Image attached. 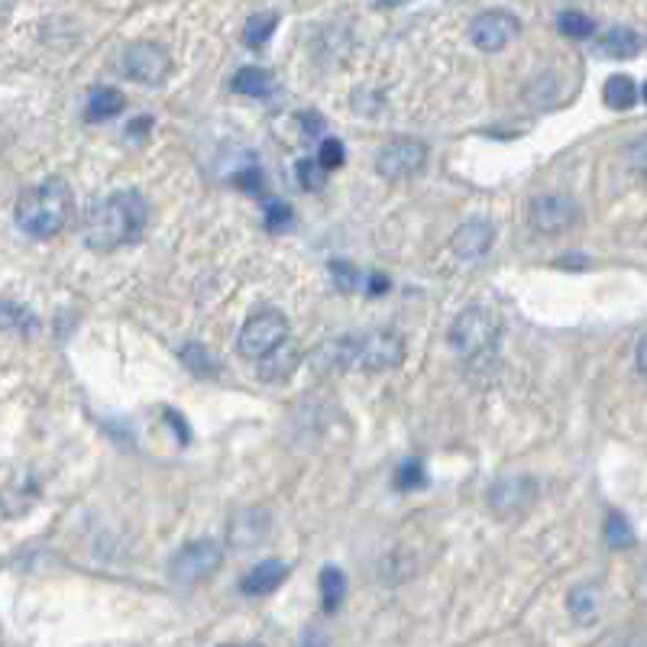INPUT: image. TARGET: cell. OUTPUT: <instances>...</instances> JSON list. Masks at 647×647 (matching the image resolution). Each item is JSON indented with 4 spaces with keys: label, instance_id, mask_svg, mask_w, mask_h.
I'll return each instance as SVG.
<instances>
[{
    "label": "cell",
    "instance_id": "obj_1",
    "mask_svg": "<svg viewBox=\"0 0 647 647\" xmlns=\"http://www.w3.org/2000/svg\"><path fill=\"white\" fill-rule=\"evenodd\" d=\"M402 360H405V343L392 331L331 337L311 353V366L321 373H346V370L382 373L402 366Z\"/></svg>",
    "mask_w": 647,
    "mask_h": 647
},
{
    "label": "cell",
    "instance_id": "obj_2",
    "mask_svg": "<svg viewBox=\"0 0 647 647\" xmlns=\"http://www.w3.org/2000/svg\"><path fill=\"white\" fill-rule=\"evenodd\" d=\"M150 221V201L137 189L111 191L84 214V243L98 253H111L133 243Z\"/></svg>",
    "mask_w": 647,
    "mask_h": 647
},
{
    "label": "cell",
    "instance_id": "obj_3",
    "mask_svg": "<svg viewBox=\"0 0 647 647\" xmlns=\"http://www.w3.org/2000/svg\"><path fill=\"white\" fill-rule=\"evenodd\" d=\"M72 211H75V194L69 189V182L46 179L37 189L20 194L13 214H17V228L23 233H30L33 240H49L65 230V224L72 221Z\"/></svg>",
    "mask_w": 647,
    "mask_h": 647
},
{
    "label": "cell",
    "instance_id": "obj_4",
    "mask_svg": "<svg viewBox=\"0 0 647 647\" xmlns=\"http://www.w3.org/2000/svg\"><path fill=\"white\" fill-rule=\"evenodd\" d=\"M502 334V317L498 311L486 305H469L459 311L447 331V341L454 346V353L463 360H476V356H486L498 343Z\"/></svg>",
    "mask_w": 647,
    "mask_h": 647
},
{
    "label": "cell",
    "instance_id": "obj_5",
    "mask_svg": "<svg viewBox=\"0 0 647 647\" xmlns=\"http://www.w3.org/2000/svg\"><path fill=\"white\" fill-rule=\"evenodd\" d=\"M292 337V327H289V317L275 307H263L256 311L243 327H240V337H236V350L240 356L246 360H256V363H266L272 360L285 343Z\"/></svg>",
    "mask_w": 647,
    "mask_h": 647
},
{
    "label": "cell",
    "instance_id": "obj_6",
    "mask_svg": "<svg viewBox=\"0 0 647 647\" xmlns=\"http://www.w3.org/2000/svg\"><path fill=\"white\" fill-rule=\"evenodd\" d=\"M221 560H224L221 544L211 540V537H198V540L182 544V547L172 554V560H169V576H172V583H179V586H198V583H204L211 573L221 567Z\"/></svg>",
    "mask_w": 647,
    "mask_h": 647
},
{
    "label": "cell",
    "instance_id": "obj_7",
    "mask_svg": "<svg viewBox=\"0 0 647 647\" xmlns=\"http://www.w3.org/2000/svg\"><path fill=\"white\" fill-rule=\"evenodd\" d=\"M576 221H579V204L570 194H540L528 208V224L534 233H544V236H560Z\"/></svg>",
    "mask_w": 647,
    "mask_h": 647
},
{
    "label": "cell",
    "instance_id": "obj_8",
    "mask_svg": "<svg viewBox=\"0 0 647 647\" xmlns=\"http://www.w3.org/2000/svg\"><path fill=\"white\" fill-rule=\"evenodd\" d=\"M427 162V146L421 140H412V137H398L392 143H385L376 155V172L388 182H402L408 175H415L424 169Z\"/></svg>",
    "mask_w": 647,
    "mask_h": 647
},
{
    "label": "cell",
    "instance_id": "obj_9",
    "mask_svg": "<svg viewBox=\"0 0 647 647\" xmlns=\"http://www.w3.org/2000/svg\"><path fill=\"white\" fill-rule=\"evenodd\" d=\"M518 30H522V20L512 10L493 7V10H483L479 17H473L469 42L476 49H483V52H498V49H505L512 39L518 37Z\"/></svg>",
    "mask_w": 647,
    "mask_h": 647
},
{
    "label": "cell",
    "instance_id": "obj_10",
    "mask_svg": "<svg viewBox=\"0 0 647 647\" xmlns=\"http://www.w3.org/2000/svg\"><path fill=\"white\" fill-rule=\"evenodd\" d=\"M123 69H127V75L133 78V81H140V84H162L169 78V72H172V59L155 42H133L123 52Z\"/></svg>",
    "mask_w": 647,
    "mask_h": 647
},
{
    "label": "cell",
    "instance_id": "obj_11",
    "mask_svg": "<svg viewBox=\"0 0 647 647\" xmlns=\"http://www.w3.org/2000/svg\"><path fill=\"white\" fill-rule=\"evenodd\" d=\"M495 243V228L493 221H486V218H469L466 224H459L457 233L451 236V250L457 253L459 260H466V263H476V260H483L489 250H493Z\"/></svg>",
    "mask_w": 647,
    "mask_h": 647
},
{
    "label": "cell",
    "instance_id": "obj_12",
    "mask_svg": "<svg viewBox=\"0 0 647 647\" xmlns=\"http://www.w3.org/2000/svg\"><path fill=\"white\" fill-rule=\"evenodd\" d=\"M292 567L285 560H263L256 564L253 570H246V576L240 579V593L250 596V599H260V596H272L285 579H289Z\"/></svg>",
    "mask_w": 647,
    "mask_h": 647
},
{
    "label": "cell",
    "instance_id": "obj_13",
    "mask_svg": "<svg viewBox=\"0 0 647 647\" xmlns=\"http://www.w3.org/2000/svg\"><path fill=\"white\" fill-rule=\"evenodd\" d=\"M645 42L647 39L631 27H609L603 37L596 39V49L609 59H631L645 49Z\"/></svg>",
    "mask_w": 647,
    "mask_h": 647
},
{
    "label": "cell",
    "instance_id": "obj_14",
    "mask_svg": "<svg viewBox=\"0 0 647 647\" xmlns=\"http://www.w3.org/2000/svg\"><path fill=\"white\" fill-rule=\"evenodd\" d=\"M266 534L269 512H260V508H250V512L236 515L233 525H230V540H233L236 547H256Z\"/></svg>",
    "mask_w": 647,
    "mask_h": 647
},
{
    "label": "cell",
    "instance_id": "obj_15",
    "mask_svg": "<svg viewBox=\"0 0 647 647\" xmlns=\"http://www.w3.org/2000/svg\"><path fill=\"white\" fill-rule=\"evenodd\" d=\"M127 108V98L117 91V88H94L91 94H88V104H84V120L88 123H104V120H111L120 111Z\"/></svg>",
    "mask_w": 647,
    "mask_h": 647
},
{
    "label": "cell",
    "instance_id": "obj_16",
    "mask_svg": "<svg viewBox=\"0 0 647 647\" xmlns=\"http://www.w3.org/2000/svg\"><path fill=\"white\" fill-rule=\"evenodd\" d=\"M233 94H243V98H269L275 91V78L260 65H243L233 81H230Z\"/></svg>",
    "mask_w": 647,
    "mask_h": 647
},
{
    "label": "cell",
    "instance_id": "obj_17",
    "mask_svg": "<svg viewBox=\"0 0 647 647\" xmlns=\"http://www.w3.org/2000/svg\"><path fill=\"white\" fill-rule=\"evenodd\" d=\"M522 493L534 495L537 493V486H534V479L528 476H518V479H502L498 486L493 489V505L495 512H502V515H512L515 508H522L525 502H522Z\"/></svg>",
    "mask_w": 647,
    "mask_h": 647
},
{
    "label": "cell",
    "instance_id": "obj_18",
    "mask_svg": "<svg viewBox=\"0 0 647 647\" xmlns=\"http://www.w3.org/2000/svg\"><path fill=\"white\" fill-rule=\"evenodd\" d=\"M567 609L579 625H593V618L599 615V586L596 583H576L567 596Z\"/></svg>",
    "mask_w": 647,
    "mask_h": 647
},
{
    "label": "cell",
    "instance_id": "obj_19",
    "mask_svg": "<svg viewBox=\"0 0 647 647\" xmlns=\"http://www.w3.org/2000/svg\"><path fill=\"white\" fill-rule=\"evenodd\" d=\"M638 84H635V78L631 75H611L606 81V88H603V101L615 108V111H628V108H635L638 104Z\"/></svg>",
    "mask_w": 647,
    "mask_h": 647
},
{
    "label": "cell",
    "instance_id": "obj_20",
    "mask_svg": "<svg viewBox=\"0 0 647 647\" xmlns=\"http://www.w3.org/2000/svg\"><path fill=\"white\" fill-rule=\"evenodd\" d=\"M346 596V576L341 567H324L321 570V609L324 615H334L343 606Z\"/></svg>",
    "mask_w": 647,
    "mask_h": 647
},
{
    "label": "cell",
    "instance_id": "obj_21",
    "mask_svg": "<svg viewBox=\"0 0 647 647\" xmlns=\"http://www.w3.org/2000/svg\"><path fill=\"white\" fill-rule=\"evenodd\" d=\"M182 363L189 366L198 380H214V376L221 373L218 356H214L208 346H201V343H185V346H182Z\"/></svg>",
    "mask_w": 647,
    "mask_h": 647
},
{
    "label": "cell",
    "instance_id": "obj_22",
    "mask_svg": "<svg viewBox=\"0 0 647 647\" xmlns=\"http://www.w3.org/2000/svg\"><path fill=\"white\" fill-rule=\"evenodd\" d=\"M275 27H279V13L275 10H260V13H253L250 20H246V27H243V42L250 46V49H263L272 33H275Z\"/></svg>",
    "mask_w": 647,
    "mask_h": 647
},
{
    "label": "cell",
    "instance_id": "obj_23",
    "mask_svg": "<svg viewBox=\"0 0 647 647\" xmlns=\"http://www.w3.org/2000/svg\"><path fill=\"white\" fill-rule=\"evenodd\" d=\"M263 224L269 233H285L295 224V211L282 198H263Z\"/></svg>",
    "mask_w": 647,
    "mask_h": 647
},
{
    "label": "cell",
    "instance_id": "obj_24",
    "mask_svg": "<svg viewBox=\"0 0 647 647\" xmlns=\"http://www.w3.org/2000/svg\"><path fill=\"white\" fill-rule=\"evenodd\" d=\"M557 27L560 33L570 39H589L596 37V20L583 10H560L557 13Z\"/></svg>",
    "mask_w": 647,
    "mask_h": 647
},
{
    "label": "cell",
    "instance_id": "obj_25",
    "mask_svg": "<svg viewBox=\"0 0 647 647\" xmlns=\"http://www.w3.org/2000/svg\"><path fill=\"white\" fill-rule=\"evenodd\" d=\"M427 486V469L421 459H405L398 469H395V489L402 493H415V489H424Z\"/></svg>",
    "mask_w": 647,
    "mask_h": 647
},
{
    "label": "cell",
    "instance_id": "obj_26",
    "mask_svg": "<svg viewBox=\"0 0 647 647\" xmlns=\"http://www.w3.org/2000/svg\"><path fill=\"white\" fill-rule=\"evenodd\" d=\"M606 544H609L611 550H621V547H631L635 544V528L628 525L625 515L611 512L609 518H606Z\"/></svg>",
    "mask_w": 647,
    "mask_h": 647
},
{
    "label": "cell",
    "instance_id": "obj_27",
    "mask_svg": "<svg viewBox=\"0 0 647 647\" xmlns=\"http://www.w3.org/2000/svg\"><path fill=\"white\" fill-rule=\"evenodd\" d=\"M314 159H317L327 172H334V169H341L343 162H346V146H343L337 137H324Z\"/></svg>",
    "mask_w": 647,
    "mask_h": 647
},
{
    "label": "cell",
    "instance_id": "obj_28",
    "mask_svg": "<svg viewBox=\"0 0 647 647\" xmlns=\"http://www.w3.org/2000/svg\"><path fill=\"white\" fill-rule=\"evenodd\" d=\"M299 182H302V189L321 191L327 182V169L317 159H302L299 162Z\"/></svg>",
    "mask_w": 647,
    "mask_h": 647
},
{
    "label": "cell",
    "instance_id": "obj_29",
    "mask_svg": "<svg viewBox=\"0 0 647 647\" xmlns=\"http://www.w3.org/2000/svg\"><path fill=\"white\" fill-rule=\"evenodd\" d=\"M331 275L337 279V285H341L343 292H353V289H360V282H363L360 269L353 266V263H346V260H334V263H331Z\"/></svg>",
    "mask_w": 647,
    "mask_h": 647
},
{
    "label": "cell",
    "instance_id": "obj_30",
    "mask_svg": "<svg viewBox=\"0 0 647 647\" xmlns=\"http://www.w3.org/2000/svg\"><path fill=\"white\" fill-rule=\"evenodd\" d=\"M625 155H628V165H631L638 175H647V137L631 140V143H628V150H625Z\"/></svg>",
    "mask_w": 647,
    "mask_h": 647
},
{
    "label": "cell",
    "instance_id": "obj_31",
    "mask_svg": "<svg viewBox=\"0 0 647 647\" xmlns=\"http://www.w3.org/2000/svg\"><path fill=\"white\" fill-rule=\"evenodd\" d=\"M233 185L243 191H263V172L256 165H250V169H243V172L233 175Z\"/></svg>",
    "mask_w": 647,
    "mask_h": 647
},
{
    "label": "cell",
    "instance_id": "obj_32",
    "mask_svg": "<svg viewBox=\"0 0 647 647\" xmlns=\"http://www.w3.org/2000/svg\"><path fill=\"white\" fill-rule=\"evenodd\" d=\"M302 647H331V638H327V631L324 628H307L305 635H302Z\"/></svg>",
    "mask_w": 647,
    "mask_h": 647
},
{
    "label": "cell",
    "instance_id": "obj_33",
    "mask_svg": "<svg viewBox=\"0 0 647 647\" xmlns=\"http://www.w3.org/2000/svg\"><path fill=\"white\" fill-rule=\"evenodd\" d=\"M366 282H370V285H366V295H373V299H376V295H385V292L392 289V282H388L385 275H380V272H373Z\"/></svg>",
    "mask_w": 647,
    "mask_h": 647
},
{
    "label": "cell",
    "instance_id": "obj_34",
    "mask_svg": "<svg viewBox=\"0 0 647 647\" xmlns=\"http://www.w3.org/2000/svg\"><path fill=\"white\" fill-rule=\"evenodd\" d=\"M165 421L179 431V437H182V444H189V427H185V421H179L175 412H165Z\"/></svg>",
    "mask_w": 647,
    "mask_h": 647
},
{
    "label": "cell",
    "instance_id": "obj_35",
    "mask_svg": "<svg viewBox=\"0 0 647 647\" xmlns=\"http://www.w3.org/2000/svg\"><path fill=\"white\" fill-rule=\"evenodd\" d=\"M635 363H638V370L647 376V334L638 341V350H635Z\"/></svg>",
    "mask_w": 647,
    "mask_h": 647
},
{
    "label": "cell",
    "instance_id": "obj_36",
    "mask_svg": "<svg viewBox=\"0 0 647 647\" xmlns=\"http://www.w3.org/2000/svg\"><path fill=\"white\" fill-rule=\"evenodd\" d=\"M641 98H645V104H647V81H645V88H641Z\"/></svg>",
    "mask_w": 647,
    "mask_h": 647
},
{
    "label": "cell",
    "instance_id": "obj_37",
    "mask_svg": "<svg viewBox=\"0 0 647 647\" xmlns=\"http://www.w3.org/2000/svg\"><path fill=\"white\" fill-rule=\"evenodd\" d=\"M228 647H256V645H228Z\"/></svg>",
    "mask_w": 647,
    "mask_h": 647
}]
</instances>
